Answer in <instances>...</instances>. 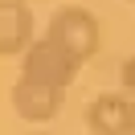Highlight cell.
I'll use <instances>...</instances> for the list:
<instances>
[{
	"label": "cell",
	"mask_w": 135,
	"mask_h": 135,
	"mask_svg": "<svg viewBox=\"0 0 135 135\" xmlns=\"http://www.w3.org/2000/svg\"><path fill=\"white\" fill-rule=\"evenodd\" d=\"M45 41H53L70 61H78V66H86V61L102 49L98 21H94V12L82 8V4H61L49 17V25H45Z\"/></svg>",
	"instance_id": "1"
},
{
	"label": "cell",
	"mask_w": 135,
	"mask_h": 135,
	"mask_svg": "<svg viewBox=\"0 0 135 135\" xmlns=\"http://www.w3.org/2000/svg\"><path fill=\"white\" fill-rule=\"evenodd\" d=\"M21 78L66 90V86L78 78V61H70L53 41H45V37H41V41H33L25 53H21Z\"/></svg>",
	"instance_id": "2"
},
{
	"label": "cell",
	"mask_w": 135,
	"mask_h": 135,
	"mask_svg": "<svg viewBox=\"0 0 135 135\" xmlns=\"http://www.w3.org/2000/svg\"><path fill=\"white\" fill-rule=\"evenodd\" d=\"M86 127L94 135H135V98L123 90L94 94L86 102Z\"/></svg>",
	"instance_id": "3"
},
{
	"label": "cell",
	"mask_w": 135,
	"mask_h": 135,
	"mask_svg": "<svg viewBox=\"0 0 135 135\" xmlns=\"http://www.w3.org/2000/svg\"><path fill=\"white\" fill-rule=\"evenodd\" d=\"M8 98H12V110H17L25 123H49V119L61 110V98H66V90L21 78V82L12 86V94H8Z\"/></svg>",
	"instance_id": "4"
},
{
	"label": "cell",
	"mask_w": 135,
	"mask_h": 135,
	"mask_svg": "<svg viewBox=\"0 0 135 135\" xmlns=\"http://www.w3.org/2000/svg\"><path fill=\"white\" fill-rule=\"evenodd\" d=\"M29 45H33L29 0H0V57H21Z\"/></svg>",
	"instance_id": "5"
},
{
	"label": "cell",
	"mask_w": 135,
	"mask_h": 135,
	"mask_svg": "<svg viewBox=\"0 0 135 135\" xmlns=\"http://www.w3.org/2000/svg\"><path fill=\"white\" fill-rule=\"evenodd\" d=\"M119 86H123V94L127 98H135V53L119 66Z\"/></svg>",
	"instance_id": "6"
},
{
	"label": "cell",
	"mask_w": 135,
	"mask_h": 135,
	"mask_svg": "<svg viewBox=\"0 0 135 135\" xmlns=\"http://www.w3.org/2000/svg\"><path fill=\"white\" fill-rule=\"evenodd\" d=\"M29 135H45V131H29Z\"/></svg>",
	"instance_id": "7"
}]
</instances>
